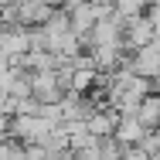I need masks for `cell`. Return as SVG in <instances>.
<instances>
[{
  "mask_svg": "<svg viewBox=\"0 0 160 160\" xmlns=\"http://www.w3.org/2000/svg\"><path fill=\"white\" fill-rule=\"evenodd\" d=\"M126 68L136 72V75H143V78H157V75H160V41L153 38V41H147V44L133 48Z\"/></svg>",
  "mask_w": 160,
  "mask_h": 160,
  "instance_id": "cell-1",
  "label": "cell"
},
{
  "mask_svg": "<svg viewBox=\"0 0 160 160\" xmlns=\"http://www.w3.org/2000/svg\"><path fill=\"white\" fill-rule=\"evenodd\" d=\"M28 78H31V96L38 102H58L65 96V89L58 85V75H55V68H44V72H28Z\"/></svg>",
  "mask_w": 160,
  "mask_h": 160,
  "instance_id": "cell-2",
  "label": "cell"
},
{
  "mask_svg": "<svg viewBox=\"0 0 160 160\" xmlns=\"http://www.w3.org/2000/svg\"><path fill=\"white\" fill-rule=\"evenodd\" d=\"M51 3H44V0H17V21L24 24V28H31V24H44L48 17H51Z\"/></svg>",
  "mask_w": 160,
  "mask_h": 160,
  "instance_id": "cell-3",
  "label": "cell"
},
{
  "mask_svg": "<svg viewBox=\"0 0 160 160\" xmlns=\"http://www.w3.org/2000/svg\"><path fill=\"white\" fill-rule=\"evenodd\" d=\"M143 123L136 119V116H116V126H112V140H119V143H136L140 136H143Z\"/></svg>",
  "mask_w": 160,
  "mask_h": 160,
  "instance_id": "cell-4",
  "label": "cell"
},
{
  "mask_svg": "<svg viewBox=\"0 0 160 160\" xmlns=\"http://www.w3.org/2000/svg\"><path fill=\"white\" fill-rule=\"evenodd\" d=\"M136 119L143 123V126H160V96L157 92H147V96L140 99V106H136Z\"/></svg>",
  "mask_w": 160,
  "mask_h": 160,
  "instance_id": "cell-5",
  "label": "cell"
},
{
  "mask_svg": "<svg viewBox=\"0 0 160 160\" xmlns=\"http://www.w3.org/2000/svg\"><path fill=\"white\" fill-rule=\"evenodd\" d=\"M92 75H96V68H72L68 89H72V92H89V89H92ZM68 89H65V92H68Z\"/></svg>",
  "mask_w": 160,
  "mask_h": 160,
  "instance_id": "cell-6",
  "label": "cell"
},
{
  "mask_svg": "<svg viewBox=\"0 0 160 160\" xmlns=\"http://www.w3.org/2000/svg\"><path fill=\"white\" fill-rule=\"evenodd\" d=\"M143 7H147V0H112V14H116V17H123V21L140 17V14H143Z\"/></svg>",
  "mask_w": 160,
  "mask_h": 160,
  "instance_id": "cell-7",
  "label": "cell"
},
{
  "mask_svg": "<svg viewBox=\"0 0 160 160\" xmlns=\"http://www.w3.org/2000/svg\"><path fill=\"white\" fill-rule=\"evenodd\" d=\"M38 116L58 126L62 123V102H38Z\"/></svg>",
  "mask_w": 160,
  "mask_h": 160,
  "instance_id": "cell-8",
  "label": "cell"
}]
</instances>
